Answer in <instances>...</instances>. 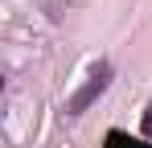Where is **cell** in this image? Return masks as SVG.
I'll use <instances>...</instances> for the list:
<instances>
[{
    "label": "cell",
    "instance_id": "obj_2",
    "mask_svg": "<svg viewBox=\"0 0 152 148\" xmlns=\"http://www.w3.org/2000/svg\"><path fill=\"white\" fill-rule=\"evenodd\" d=\"M103 148H152L148 140H136V136H127L119 127H111L107 136H103Z\"/></svg>",
    "mask_w": 152,
    "mask_h": 148
},
{
    "label": "cell",
    "instance_id": "obj_3",
    "mask_svg": "<svg viewBox=\"0 0 152 148\" xmlns=\"http://www.w3.org/2000/svg\"><path fill=\"white\" fill-rule=\"evenodd\" d=\"M144 136L152 140V103H148V111H144Z\"/></svg>",
    "mask_w": 152,
    "mask_h": 148
},
{
    "label": "cell",
    "instance_id": "obj_1",
    "mask_svg": "<svg viewBox=\"0 0 152 148\" xmlns=\"http://www.w3.org/2000/svg\"><path fill=\"white\" fill-rule=\"evenodd\" d=\"M111 86V62H95L91 66V74H86V82H82V91H74L70 95V103H66V115H82L95 99L103 95Z\"/></svg>",
    "mask_w": 152,
    "mask_h": 148
}]
</instances>
